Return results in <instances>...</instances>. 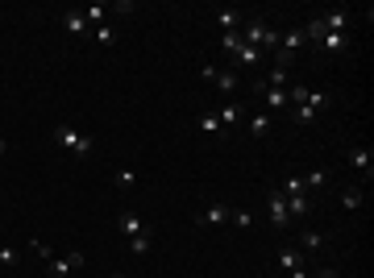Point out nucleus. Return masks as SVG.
Here are the masks:
<instances>
[{
	"label": "nucleus",
	"instance_id": "1",
	"mask_svg": "<svg viewBox=\"0 0 374 278\" xmlns=\"http://www.w3.org/2000/svg\"><path fill=\"white\" fill-rule=\"evenodd\" d=\"M279 191H283V200H287V212H291V220H304V216H312L316 200H312V191L304 187V179H300V175L283 179V183H279Z\"/></svg>",
	"mask_w": 374,
	"mask_h": 278
},
{
	"label": "nucleus",
	"instance_id": "2",
	"mask_svg": "<svg viewBox=\"0 0 374 278\" xmlns=\"http://www.w3.org/2000/svg\"><path fill=\"white\" fill-rule=\"evenodd\" d=\"M308 46V37H304V29L296 25V29H287V33H279V46H275V67H283V71H291V62H296V54Z\"/></svg>",
	"mask_w": 374,
	"mask_h": 278
},
{
	"label": "nucleus",
	"instance_id": "3",
	"mask_svg": "<svg viewBox=\"0 0 374 278\" xmlns=\"http://www.w3.org/2000/svg\"><path fill=\"white\" fill-rule=\"evenodd\" d=\"M54 141L67 150V154H75V158H87L92 150H96V141L87 137V133H79V129H71V125H58L54 129Z\"/></svg>",
	"mask_w": 374,
	"mask_h": 278
},
{
	"label": "nucleus",
	"instance_id": "4",
	"mask_svg": "<svg viewBox=\"0 0 374 278\" xmlns=\"http://www.w3.org/2000/svg\"><path fill=\"white\" fill-rule=\"evenodd\" d=\"M287 104H308V108L321 116V112L329 108V96H325V92H312L308 83H291V87H287Z\"/></svg>",
	"mask_w": 374,
	"mask_h": 278
},
{
	"label": "nucleus",
	"instance_id": "5",
	"mask_svg": "<svg viewBox=\"0 0 374 278\" xmlns=\"http://www.w3.org/2000/svg\"><path fill=\"white\" fill-rule=\"evenodd\" d=\"M266 33H271V21H266V17H258V12H246V25H241V42H246V46H258V50H262Z\"/></svg>",
	"mask_w": 374,
	"mask_h": 278
},
{
	"label": "nucleus",
	"instance_id": "6",
	"mask_svg": "<svg viewBox=\"0 0 374 278\" xmlns=\"http://www.w3.org/2000/svg\"><path fill=\"white\" fill-rule=\"evenodd\" d=\"M266 220H271L275 229H287V225H291V212H287V200H283L279 187L266 191Z\"/></svg>",
	"mask_w": 374,
	"mask_h": 278
},
{
	"label": "nucleus",
	"instance_id": "7",
	"mask_svg": "<svg viewBox=\"0 0 374 278\" xmlns=\"http://www.w3.org/2000/svg\"><path fill=\"white\" fill-rule=\"evenodd\" d=\"M254 92L266 100V108H271V112H283V108H287V87H271V83L254 79Z\"/></svg>",
	"mask_w": 374,
	"mask_h": 278
},
{
	"label": "nucleus",
	"instance_id": "8",
	"mask_svg": "<svg viewBox=\"0 0 374 278\" xmlns=\"http://www.w3.org/2000/svg\"><path fill=\"white\" fill-rule=\"evenodd\" d=\"M279 266H283L287 278H312L308 266H304V254H300V250H283V254H279Z\"/></svg>",
	"mask_w": 374,
	"mask_h": 278
},
{
	"label": "nucleus",
	"instance_id": "9",
	"mask_svg": "<svg viewBox=\"0 0 374 278\" xmlns=\"http://www.w3.org/2000/svg\"><path fill=\"white\" fill-rule=\"evenodd\" d=\"M350 166H354L362 179H374V150L371 146H354V150H350Z\"/></svg>",
	"mask_w": 374,
	"mask_h": 278
},
{
	"label": "nucleus",
	"instance_id": "10",
	"mask_svg": "<svg viewBox=\"0 0 374 278\" xmlns=\"http://www.w3.org/2000/svg\"><path fill=\"white\" fill-rule=\"evenodd\" d=\"M79 266H83V254H79V250H71L67 258H58V254H54V258L46 262V270H50V275H54V278L71 275V270H79Z\"/></svg>",
	"mask_w": 374,
	"mask_h": 278
},
{
	"label": "nucleus",
	"instance_id": "11",
	"mask_svg": "<svg viewBox=\"0 0 374 278\" xmlns=\"http://www.w3.org/2000/svg\"><path fill=\"white\" fill-rule=\"evenodd\" d=\"M241 25H246L241 8H216V29L221 33H241Z\"/></svg>",
	"mask_w": 374,
	"mask_h": 278
},
{
	"label": "nucleus",
	"instance_id": "12",
	"mask_svg": "<svg viewBox=\"0 0 374 278\" xmlns=\"http://www.w3.org/2000/svg\"><path fill=\"white\" fill-rule=\"evenodd\" d=\"M62 29H67L71 37H92V25L83 21L79 8H67V12H62Z\"/></svg>",
	"mask_w": 374,
	"mask_h": 278
},
{
	"label": "nucleus",
	"instance_id": "13",
	"mask_svg": "<svg viewBox=\"0 0 374 278\" xmlns=\"http://www.w3.org/2000/svg\"><path fill=\"white\" fill-rule=\"evenodd\" d=\"M229 58H233V71H237V67H241V71H254V67L262 62V50H258V46H237Z\"/></svg>",
	"mask_w": 374,
	"mask_h": 278
},
{
	"label": "nucleus",
	"instance_id": "14",
	"mask_svg": "<svg viewBox=\"0 0 374 278\" xmlns=\"http://www.w3.org/2000/svg\"><path fill=\"white\" fill-rule=\"evenodd\" d=\"M237 83H241V75H237L233 67H216V75H212V87H216L221 96H233V92H237Z\"/></svg>",
	"mask_w": 374,
	"mask_h": 278
},
{
	"label": "nucleus",
	"instance_id": "15",
	"mask_svg": "<svg viewBox=\"0 0 374 278\" xmlns=\"http://www.w3.org/2000/svg\"><path fill=\"white\" fill-rule=\"evenodd\" d=\"M117 229H121L129 241H133V237H142V233H150V229H146V220H142L137 212H117Z\"/></svg>",
	"mask_w": 374,
	"mask_h": 278
},
{
	"label": "nucleus",
	"instance_id": "16",
	"mask_svg": "<svg viewBox=\"0 0 374 278\" xmlns=\"http://www.w3.org/2000/svg\"><path fill=\"white\" fill-rule=\"evenodd\" d=\"M229 204H208L204 212H196V225H229Z\"/></svg>",
	"mask_w": 374,
	"mask_h": 278
},
{
	"label": "nucleus",
	"instance_id": "17",
	"mask_svg": "<svg viewBox=\"0 0 374 278\" xmlns=\"http://www.w3.org/2000/svg\"><path fill=\"white\" fill-rule=\"evenodd\" d=\"M354 42H350V33H325L321 42H316V50H325V54H346Z\"/></svg>",
	"mask_w": 374,
	"mask_h": 278
},
{
	"label": "nucleus",
	"instance_id": "18",
	"mask_svg": "<svg viewBox=\"0 0 374 278\" xmlns=\"http://www.w3.org/2000/svg\"><path fill=\"white\" fill-rule=\"evenodd\" d=\"M241 116H246V108H241L237 100H225V104L216 108V121H221V129H233V125H237Z\"/></svg>",
	"mask_w": 374,
	"mask_h": 278
},
{
	"label": "nucleus",
	"instance_id": "19",
	"mask_svg": "<svg viewBox=\"0 0 374 278\" xmlns=\"http://www.w3.org/2000/svg\"><path fill=\"white\" fill-rule=\"evenodd\" d=\"M321 21H325V33H350V12H346V8H333V12H325Z\"/></svg>",
	"mask_w": 374,
	"mask_h": 278
},
{
	"label": "nucleus",
	"instance_id": "20",
	"mask_svg": "<svg viewBox=\"0 0 374 278\" xmlns=\"http://www.w3.org/2000/svg\"><path fill=\"white\" fill-rule=\"evenodd\" d=\"M325 241H329V233H321V229H304V233H300L304 254H321V250H325Z\"/></svg>",
	"mask_w": 374,
	"mask_h": 278
},
{
	"label": "nucleus",
	"instance_id": "21",
	"mask_svg": "<svg viewBox=\"0 0 374 278\" xmlns=\"http://www.w3.org/2000/svg\"><path fill=\"white\" fill-rule=\"evenodd\" d=\"M79 12H83V21H87L92 29L108 21V4H104V0H100V4H87V8H79Z\"/></svg>",
	"mask_w": 374,
	"mask_h": 278
},
{
	"label": "nucleus",
	"instance_id": "22",
	"mask_svg": "<svg viewBox=\"0 0 374 278\" xmlns=\"http://www.w3.org/2000/svg\"><path fill=\"white\" fill-rule=\"evenodd\" d=\"M341 204H346V208H350V212H358V208H362V204H366V191H362V187H358V183H354V187H346V191H341Z\"/></svg>",
	"mask_w": 374,
	"mask_h": 278
},
{
	"label": "nucleus",
	"instance_id": "23",
	"mask_svg": "<svg viewBox=\"0 0 374 278\" xmlns=\"http://www.w3.org/2000/svg\"><path fill=\"white\" fill-rule=\"evenodd\" d=\"M271 133V112H254L250 116V137H266Z\"/></svg>",
	"mask_w": 374,
	"mask_h": 278
},
{
	"label": "nucleus",
	"instance_id": "24",
	"mask_svg": "<svg viewBox=\"0 0 374 278\" xmlns=\"http://www.w3.org/2000/svg\"><path fill=\"white\" fill-rule=\"evenodd\" d=\"M137 183V175H133V166H117V175H112V187L117 191H129Z\"/></svg>",
	"mask_w": 374,
	"mask_h": 278
},
{
	"label": "nucleus",
	"instance_id": "25",
	"mask_svg": "<svg viewBox=\"0 0 374 278\" xmlns=\"http://www.w3.org/2000/svg\"><path fill=\"white\" fill-rule=\"evenodd\" d=\"M300 179H304V187H308V191H321V187L329 183V171H325V166H316V171H308V175H300Z\"/></svg>",
	"mask_w": 374,
	"mask_h": 278
},
{
	"label": "nucleus",
	"instance_id": "26",
	"mask_svg": "<svg viewBox=\"0 0 374 278\" xmlns=\"http://www.w3.org/2000/svg\"><path fill=\"white\" fill-rule=\"evenodd\" d=\"M200 133H208V137H221L225 133L221 121H216V112H200Z\"/></svg>",
	"mask_w": 374,
	"mask_h": 278
},
{
	"label": "nucleus",
	"instance_id": "27",
	"mask_svg": "<svg viewBox=\"0 0 374 278\" xmlns=\"http://www.w3.org/2000/svg\"><path fill=\"white\" fill-rule=\"evenodd\" d=\"M262 83H271V87H291V75H287V71H283V67H271V71H266V79H262Z\"/></svg>",
	"mask_w": 374,
	"mask_h": 278
},
{
	"label": "nucleus",
	"instance_id": "28",
	"mask_svg": "<svg viewBox=\"0 0 374 278\" xmlns=\"http://www.w3.org/2000/svg\"><path fill=\"white\" fill-rule=\"evenodd\" d=\"M92 37H96L100 46H112V42H117V29H112V25L104 21V25H96V29H92Z\"/></svg>",
	"mask_w": 374,
	"mask_h": 278
},
{
	"label": "nucleus",
	"instance_id": "29",
	"mask_svg": "<svg viewBox=\"0 0 374 278\" xmlns=\"http://www.w3.org/2000/svg\"><path fill=\"white\" fill-rule=\"evenodd\" d=\"M291 121H296V125H312V121H316V112H312L308 104H291Z\"/></svg>",
	"mask_w": 374,
	"mask_h": 278
},
{
	"label": "nucleus",
	"instance_id": "30",
	"mask_svg": "<svg viewBox=\"0 0 374 278\" xmlns=\"http://www.w3.org/2000/svg\"><path fill=\"white\" fill-rule=\"evenodd\" d=\"M229 225H237V229H254V212H246V208H233V212H229Z\"/></svg>",
	"mask_w": 374,
	"mask_h": 278
},
{
	"label": "nucleus",
	"instance_id": "31",
	"mask_svg": "<svg viewBox=\"0 0 374 278\" xmlns=\"http://www.w3.org/2000/svg\"><path fill=\"white\" fill-rule=\"evenodd\" d=\"M29 250H33V254H37L42 262H50V258H54V245H46L42 237H33V241H29Z\"/></svg>",
	"mask_w": 374,
	"mask_h": 278
},
{
	"label": "nucleus",
	"instance_id": "32",
	"mask_svg": "<svg viewBox=\"0 0 374 278\" xmlns=\"http://www.w3.org/2000/svg\"><path fill=\"white\" fill-rule=\"evenodd\" d=\"M237 46H246V42H241V33H221V50H225V54H233Z\"/></svg>",
	"mask_w": 374,
	"mask_h": 278
},
{
	"label": "nucleus",
	"instance_id": "33",
	"mask_svg": "<svg viewBox=\"0 0 374 278\" xmlns=\"http://www.w3.org/2000/svg\"><path fill=\"white\" fill-rule=\"evenodd\" d=\"M150 245H154V241H150V233H142V237H133V241H129V250H133V254H150Z\"/></svg>",
	"mask_w": 374,
	"mask_h": 278
},
{
	"label": "nucleus",
	"instance_id": "34",
	"mask_svg": "<svg viewBox=\"0 0 374 278\" xmlns=\"http://www.w3.org/2000/svg\"><path fill=\"white\" fill-rule=\"evenodd\" d=\"M17 258H21V254H17L12 245H4V250H0V266H17Z\"/></svg>",
	"mask_w": 374,
	"mask_h": 278
},
{
	"label": "nucleus",
	"instance_id": "35",
	"mask_svg": "<svg viewBox=\"0 0 374 278\" xmlns=\"http://www.w3.org/2000/svg\"><path fill=\"white\" fill-rule=\"evenodd\" d=\"M316 278H341V275H337L333 266H325V270H321V275H316Z\"/></svg>",
	"mask_w": 374,
	"mask_h": 278
},
{
	"label": "nucleus",
	"instance_id": "36",
	"mask_svg": "<svg viewBox=\"0 0 374 278\" xmlns=\"http://www.w3.org/2000/svg\"><path fill=\"white\" fill-rule=\"evenodd\" d=\"M4 154H8V141H4V137H0V158H4Z\"/></svg>",
	"mask_w": 374,
	"mask_h": 278
},
{
	"label": "nucleus",
	"instance_id": "37",
	"mask_svg": "<svg viewBox=\"0 0 374 278\" xmlns=\"http://www.w3.org/2000/svg\"><path fill=\"white\" fill-rule=\"evenodd\" d=\"M112 278H125V275H112Z\"/></svg>",
	"mask_w": 374,
	"mask_h": 278
},
{
	"label": "nucleus",
	"instance_id": "38",
	"mask_svg": "<svg viewBox=\"0 0 374 278\" xmlns=\"http://www.w3.org/2000/svg\"><path fill=\"white\" fill-rule=\"evenodd\" d=\"M341 278H346V275H341Z\"/></svg>",
	"mask_w": 374,
	"mask_h": 278
}]
</instances>
